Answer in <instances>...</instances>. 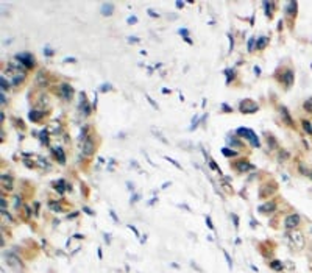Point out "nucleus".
Masks as SVG:
<instances>
[{
	"label": "nucleus",
	"instance_id": "nucleus-51",
	"mask_svg": "<svg viewBox=\"0 0 312 273\" xmlns=\"http://www.w3.org/2000/svg\"><path fill=\"white\" fill-rule=\"evenodd\" d=\"M109 214H111V217L114 218V222H116V223H119V218H117V215H116V212H114V211H109Z\"/></svg>",
	"mask_w": 312,
	"mask_h": 273
},
{
	"label": "nucleus",
	"instance_id": "nucleus-43",
	"mask_svg": "<svg viewBox=\"0 0 312 273\" xmlns=\"http://www.w3.org/2000/svg\"><path fill=\"white\" fill-rule=\"evenodd\" d=\"M127 22H128L130 25H133V23H136V22H138V17H136V16H130V17L127 19Z\"/></svg>",
	"mask_w": 312,
	"mask_h": 273
},
{
	"label": "nucleus",
	"instance_id": "nucleus-37",
	"mask_svg": "<svg viewBox=\"0 0 312 273\" xmlns=\"http://www.w3.org/2000/svg\"><path fill=\"white\" fill-rule=\"evenodd\" d=\"M267 142H270V145H272L273 148L276 147V141L273 139V136H270V134H268V136H267Z\"/></svg>",
	"mask_w": 312,
	"mask_h": 273
},
{
	"label": "nucleus",
	"instance_id": "nucleus-60",
	"mask_svg": "<svg viewBox=\"0 0 312 273\" xmlns=\"http://www.w3.org/2000/svg\"><path fill=\"white\" fill-rule=\"evenodd\" d=\"M309 176H310V178H312V172H310V173H309Z\"/></svg>",
	"mask_w": 312,
	"mask_h": 273
},
{
	"label": "nucleus",
	"instance_id": "nucleus-24",
	"mask_svg": "<svg viewBox=\"0 0 312 273\" xmlns=\"http://www.w3.org/2000/svg\"><path fill=\"white\" fill-rule=\"evenodd\" d=\"M296 6H298L296 2H289L287 3V9H286L287 14H295V13H296Z\"/></svg>",
	"mask_w": 312,
	"mask_h": 273
},
{
	"label": "nucleus",
	"instance_id": "nucleus-33",
	"mask_svg": "<svg viewBox=\"0 0 312 273\" xmlns=\"http://www.w3.org/2000/svg\"><path fill=\"white\" fill-rule=\"evenodd\" d=\"M53 53H55V50H53L50 45H45V47H44V55H45V56H52Z\"/></svg>",
	"mask_w": 312,
	"mask_h": 273
},
{
	"label": "nucleus",
	"instance_id": "nucleus-23",
	"mask_svg": "<svg viewBox=\"0 0 312 273\" xmlns=\"http://www.w3.org/2000/svg\"><path fill=\"white\" fill-rule=\"evenodd\" d=\"M262 5H264V8H265V14L270 17V16H272V11H270V9L275 8V3H273V2H264Z\"/></svg>",
	"mask_w": 312,
	"mask_h": 273
},
{
	"label": "nucleus",
	"instance_id": "nucleus-35",
	"mask_svg": "<svg viewBox=\"0 0 312 273\" xmlns=\"http://www.w3.org/2000/svg\"><path fill=\"white\" fill-rule=\"evenodd\" d=\"M111 89H113V86H111L109 83H103V84H102V88H100V91H102V92H106V91H111Z\"/></svg>",
	"mask_w": 312,
	"mask_h": 273
},
{
	"label": "nucleus",
	"instance_id": "nucleus-47",
	"mask_svg": "<svg viewBox=\"0 0 312 273\" xmlns=\"http://www.w3.org/2000/svg\"><path fill=\"white\" fill-rule=\"evenodd\" d=\"M20 206V197H14V208L17 209Z\"/></svg>",
	"mask_w": 312,
	"mask_h": 273
},
{
	"label": "nucleus",
	"instance_id": "nucleus-25",
	"mask_svg": "<svg viewBox=\"0 0 312 273\" xmlns=\"http://www.w3.org/2000/svg\"><path fill=\"white\" fill-rule=\"evenodd\" d=\"M48 206H50L52 211H55V212H61V211H63V209H61V204H59V203H55V201H50Z\"/></svg>",
	"mask_w": 312,
	"mask_h": 273
},
{
	"label": "nucleus",
	"instance_id": "nucleus-48",
	"mask_svg": "<svg viewBox=\"0 0 312 273\" xmlns=\"http://www.w3.org/2000/svg\"><path fill=\"white\" fill-rule=\"evenodd\" d=\"M128 228H130V229H131V231H133V233H134V234H136V236H141V234H139V231H138L136 228H134L133 225H128Z\"/></svg>",
	"mask_w": 312,
	"mask_h": 273
},
{
	"label": "nucleus",
	"instance_id": "nucleus-27",
	"mask_svg": "<svg viewBox=\"0 0 312 273\" xmlns=\"http://www.w3.org/2000/svg\"><path fill=\"white\" fill-rule=\"evenodd\" d=\"M270 267H272L273 270H281V268H282V262L278 261V259H275V261L270 262Z\"/></svg>",
	"mask_w": 312,
	"mask_h": 273
},
{
	"label": "nucleus",
	"instance_id": "nucleus-50",
	"mask_svg": "<svg viewBox=\"0 0 312 273\" xmlns=\"http://www.w3.org/2000/svg\"><path fill=\"white\" fill-rule=\"evenodd\" d=\"M83 211H84V212H86L88 215H94V211H91V209H89L88 206H84V208H83Z\"/></svg>",
	"mask_w": 312,
	"mask_h": 273
},
{
	"label": "nucleus",
	"instance_id": "nucleus-5",
	"mask_svg": "<svg viewBox=\"0 0 312 273\" xmlns=\"http://www.w3.org/2000/svg\"><path fill=\"white\" fill-rule=\"evenodd\" d=\"M284 225H286V228H289V229L298 226V225H300V215H298V214H290V215H287L286 220H284Z\"/></svg>",
	"mask_w": 312,
	"mask_h": 273
},
{
	"label": "nucleus",
	"instance_id": "nucleus-39",
	"mask_svg": "<svg viewBox=\"0 0 312 273\" xmlns=\"http://www.w3.org/2000/svg\"><path fill=\"white\" fill-rule=\"evenodd\" d=\"M147 13H148V16H150V17H159V14H158L155 9H152V8H150V9H147Z\"/></svg>",
	"mask_w": 312,
	"mask_h": 273
},
{
	"label": "nucleus",
	"instance_id": "nucleus-57",
	"mask_svg": "<svg viewBox=\"0 0 312 273\" xmlns=\"http://www.w3.org/2000/svg\"><path fill=\"white\" fill-rule=\"evenodd\" d=\"M105 240H106V243H109V242H111V239H109V234H105Z\"/></svg>",
	"mask_w": 312,
	"mask_h": 273
},
{
	"label": "nucleus",
	"instance_id": "nucleus-18",
	"mask_svg": "<svg viewBox=\"0 0 312 273\" xmlns=\"http://www.w3.org/2000/svg\"><path fill=\"white\" fill-rule=\"evenodd\" d=\"M2 183H3V187H6V189H11V187H13V180H11L9 175L2 173Z\"/></svg>",
	"mask_w": 312,
	"mask_h": 273
},
{
	"label": "nucleus",
	"instance_id": "nucleus-40",
	"mask_svg": "<svg viewBox=\"0 0 312 273\" xmlns=\"http://www.w3.org/2000/svg\"><path fill=\"white\" fill-rule=\"evenodd\" d=\"M41 141H42L44 144H48V138H47V133H45V131L41 133Z\"/></svg>",
	"mask_w": 312,
	"mask_h": 273
},
{
	"label": "nucleus",
	"instance_id": "nucleus-34",
	"mask_svg": "<svg viewBox=\"0 0 312 273\" xmlns=\"http://www.w3.org/2000/svg\"><path fill=\"white\" fill-rule=\"evenodd\" d=\"M228 39H229V52H233L234 50V38H233L231 33L228 34Z\"/></svg>",
	"mask_w": 312,
	"mask_h": 273
},
{
	"label": "nucleus",
	"instance_id": "nucleus-20",
	"mask_svg": "<svg viewBox=\"0 0 312 273\" xmlns=\"http://www.w3.org/2000/svg\"><path fill=\"white\" fill-rule=\"evenodd\" d=\"M226 142L231 145V147H236V148H239V147H242V142L239 141V139H236V138H233V136H226Z\"/></svg>",
	"mask_w": 312,
	"mask_h": 273
},
{
	"label": "nucleus",
	"instance_id": "nucleus-41",
	"mask_svg": "<svg viewBox=\"0 0 312 273\" xmlns=\"http://www.w3.org/2000/svg\"><path fill=\"white\" fill-rule=\"evenodd\" d=\"M147 100H148V103H150V105H152L155 109H158V108H159V106H158V103H155V102H153V99L150 97V95H147Z\"/></svg>",
	"mask_w": 312,
	"mask_h": 273
},
{
	"label": "nucleus",
	"instance_id": "nucleus-4",
	"mask_svg": "<svg viewBox=\"0 0 312 273\" xmlns=\"http://www.w3.org/2000/svg\"><path fill=\"white\" fill-rule=\"evenodd\" d=\"M3 257L6 259L8 265L14 267V268H20V267H22V264L19 262V257H17L14 253H11V251H5V253H3Z\"/></svg>",
	"mask_w": 312,
	"mask_h": 273
},
{
	"label": "nucleus",
	"instance_id": "nucleus-42",
	"mask_svg": "<svg viewBox=\"0 0 312 273\" xmlns=\"http://www.w3.org/2000/svg\"><path fill=\"white\" fill-rule=\"evenodd\" d=\"M222 109H223L225 113H231V111H233V108H231V106H228L226 103H222Z\"/></svg>",
	"mask_w": 312,
	"mask_h": 273
},
{
	"label": "nucleus",
	"instance_id": "nucleus-28",
	"mask_svg": "<svg viewBox=\"0 0 312 273\" xmlns=\"http://www.w3.org/2000/svg\"><path fill=\"white\" fill-rule=\"evenodd\" d=\"M200 122H203V119H200L198 116H195V117L192 119V125H191V128H189V130H191V131H192V130H195V128L198 127Z\"/></svg>",
	"mask_w": 312,
	"mask_h": 273
},
{
	"label": "nucleus",
	"instance_id": "nucleus-46",
	"mask_svg": "<svg viewBox=\"0 0 312 273\" xmlns=\"http://www.w3.org/2000/svg\"><path fill=\"white\" fill-rule=\"evenodd\" d=\"M0 204H2V212H5L6 211V201H5L3 197H2V200H0Z\"/></svg>",
	"mask_w": 312,
	"mask_h": 273
},
{
	"label": "nucleus",
	"instance_id": "nucleus-30",
	"mask_svg": "<svg viewBox=\"0 0 312 273\" xmlns=\"http://www.w3.org/2000/svg\"><path fill=\"white\" fill-rule=\"evenodd\" d=\"M0 84H2V92H3L5 89H6V91L9 89V83H8V81L5 80V77H2V78H0Z\"/></svg>",
	"mask_w": 312,
	"mask_h": 273
},
{
	"label": "nucleus",
	"instance_id": "nucleus-13",
	"mask_svg": "<svg viewBox=\"0 0 312 273\" xmlns=\"http://www.w3.org/2000/svg\"><path fill=\"white\" fill-rule=\"evenodd\" d=\"M282 83L286 84L287 88L293 84V72H292V70H289V69H287L286 72L282 74Z\"/></svg>",
	"mask_w": 312,
	"mask_h": 273
},
{
	"label": "nucleus",
	"instance_id": "nucleus-59",
	"mask_svg": "<svg viewBox=\"0 0 312 273\" xmlns=\"http://www.w3.org/2000/svg\"><path fill=\"white\" fill-rule=\"evenodd\" d=\"M162 94H170V91H169V89H166V88H164V89H162Z\"/></svg>",
	"mask_w": 312,
	"mask_h": 273
},
{
	"label": "nucleus",
	"instance_id": "nucleus-17",
	"mask_svg": "<svg viewBox=\"0 0 312 273\" xmlns=\"http://www.w3.org/2000/svg\"><path fill=\"white\" fill-rule=\"evenodd\" d=\"M41 117H42V113H41V111H36V109H31V111L28 113V119H30L31 122H39Z\"/></svg>",
	"mask_w": 312,
	"mask_h": 273
},
{
	"label": "nucleus",
	"instance_id": "nucleus-44",
	"mask_svg": "<svg viewBox=\"0 0 312 273\" xmlns=\"http://www.w3.org/2000/svg\"><path fill=\"white\" fill-rule=\"evenodd\" d=\"M231 218H233V222H234V226L239 228V217L236 214H231Z\"/></svg>",
	"mask_w": 312,
	"mask_h": 273
},
{
	"label": "nucleus",
	"instance_id": "nucleus-26",
	"mask_svg": "<svg viewBox=\"0 0 312 273\" xmlns=\"http://www.w3.org/2000/svg\"><path fill=\"white\" fill-rule=\"evenodd\" d=\"M303 128H304L306 133L312 134V122H309V120H303Z\"/></svg>",
	"mask_w": 312,
	"mask_h": 273
},
{
	"label": "nucleus",
	"instance_id": "nucleus-12",
	"mask_svg": "<svg viewBox=\"0 0 312 273\" xmlns=\"http://www.w3.org/2000/svg\"><path fill=\"white\" fill-rule=\"evenodd\" d=\"M279 113H281V117H282V120L286 122V124L289 125V127H292L293 125V120L290 119V116H289V111H287V108L286 106H281L279 108Z\"/></svg>",
	"mask_w": 312,
	"mask_h": 273
},
{
	"label": "nucleus",
	"instance_id": "nucleus-11",
	"mask_svg": "<svg viewBox=\"0 0 312 273\" xmlns=\"http://www.w3.org/2000/svg\"><path fill=\"white\" fill-rule=\"evenodd\" d=\"M292 242L296 245L298 248H303V245H304V237H303V234L301 233H292Z\"/></svg>",
	"mask_w": 312,
	"mask_h": 273
},
{
	"label": "nucleus",
	"instance_id": "nucleus-61",
	"mask_svg": "<svg viewBox=\"0 0 312 273\" xmlns=\"http://www.w3.org/2000/svg\"><path fill=\"white\" fill-rule=\"evenodd\" d=\"M310 233H312V228H310Z\"/></svg>",
	"mask_w": 312,
	"mask_h": 273
},
{
	"label": "nucleus",
	"instance_id": "nucleus-15",
	"mask_svg": "<svg viewBox=\"0 0 312 273\" xmlns=\"http://www.w3.org/2000/svg\"><path fill=\"white\" fill-rule=\"evenodd\" d=\"M267 44H268V38L267 36H259L256 39V50H264Z\"/></svg>",
	"mask_w": 312,
	"mask_h": 273
},
{
	"label": "nucleus",
	"instance_id": "nucleus-3",
	"mask_svg": "<svg viewBox=\"0 0 312 273\" xmlns=\"http://www.w3.org/2000/svg\"><path fill=\"white\" fill-rule=\"evenodd\" d=\"M239 108H240V111L243 113V114H253V113H256L257 109H259V106H257L253 100H243V102H240V105H239Z\"/></svg>",
	"mask_w": 312,
	"mask_h": 273
},
{
	"label": "nucleus",
	"instance_id": "nucleus-58",
	"mask_svg": "<svg viewBox=\"0 0 312 273\" xmlns=\"http://www.w3.org/2000/svg\"><path fill=\"white\" fill-rule=\"evenodd\" d=\"M138 200H139V195H138V194H136V195H133V200H131L133 203H134V201H138Z\"/></svg>",
	"mask_w": 312,
	"mask_h": 273
},
{
	"label": "nucleus",
	"instance_id": "nucleus-53",
	"mask_svg": "<svg viewBox=\"0 0 312 273\" xmlns=\"http://www.w3.org/2000/svg\"><path fill=\"white\" fill-rule=\"evenodd\" d=\"M253 70H254V74H256V75H261V67L254 66V69H253Z\"/></svg>",
	"mask_w": 312,
	"mask_h": 273
},
{
	"label": "nucleus",
	"instance_id": "nucleus-32",
	"mask_svg": "<svg viewBox=\"0 0 312 273\" xmlns=\"http://www.w3.org/2000/svg\"><path fill=\"white\" fill-rule=\"evenodd\" d=\"M223 256H225V259H226V264H228V267H229V268H233V259H231V256H229L226 251H223Z\"/></svg>",
	"mask_w": 312,
	"mask_h": 273
},
{
	"label": "nucleus",
	"instance_id": "nucleus-45",
	"mask_svg": "<svg viewBox=\"0 0 312 273\" xmlns=\"http://www.w3.org/2000/svg\"><path fill=\"white\" fill-rule=\"evenodd\" d=\"M206 225H208L209 229H214V225H212V220H211V217H209V215H206Z\"/></svg>",
	"mask_w": 312,
	"mask_h": 273
},
{
	"label": "nucleus",
	"instance_id": "nucleus-7",
	"mask_svg": "<svg viewBox=\"0 0 312 273\" xmlns=\"http://www.w3.org/2000/svg\"><path fill=\"white\" fill-rule=\"evenodd\" d=\"M276 209V203L275 201H267L264 204H261L259 208H257V211L262 212V214H270V212H273Z\"/></svg>",
	"mask_w": 312,
	"mask_h": 273
},
{
	"label": "nucleus",
	"instance_id": "nucleus-52",
	"mask_svg": "<svg viewBox=\"0 0 312 273\" xmlns=\"http://www.w3.org/2000/svg\"><path fill=\"white\" fill-rule=\"evenodd\" d=\"M84 134H86V127H84L83 130H81V133H80V139H84V138H86Z\"/></svg>",
	"mask_w": 312,
	"mask_h": 273
},
{
	"label": "nucleus",
	"instance_id": "nucleus-55",
	"mask_svg": "<svg viewBox=\"0 0 312 273\" xmlns=\"http://www.w3.org/2000/svg\"><path fill=\"white\" fill-rule=\"evenodd\" d=\"M0 99H2V100H0V102H2V105L6 103V99H5V94H3V92H2V95H0Z\"/></svg>",
	"mask_w": 312,
	"mask_h": 273
},
{
	"label": "nucleus",
	"instance_id": "nucleus-21",
	"mask_svg": "<svg viewBox=\"0 0 312 273\" xmlns=\"http://www.w3.org/2000/svg\"><path fill=\"white\" fill-rule=\"evenodd\" d=\"M225 75H226V84H229L236 77V70L234 69H225Z\"/></svg>",
	"mask_w": 312,
	"mask_h": 273
},
{
	"label": "nucleus",
	"instance_id": "nucleus-19",
	"mask_svg": "<svg viewBox=\"0 0 312 273\" xmlns=\"http://www.w3.org/2000/svg\"><path fill=\"white\" fill-rule=\"evenodd\" d=\"M222 155L226 156V158H234V156H237V152H236V150L228 148V147H223L222 148Z\"/></svg>",
	"mask_w": 312,
	"mask_h": 273
},
{
	"label": "nucleus",
	"instance_id": "nucleus-6",
	"mask_svg": "<svg viewBox=\"0 0 312 273\" xmlns=\"http://www.w3.org/2000/svg\"><path fill=\"white\" fill-rule=\"evenodd\" d=\"M59 94L63 95L64 100H70L72 95H74V88H72L70 84H67V83H63V84L59 86Z\"/></svg>",
	"mask_w": 312,
	"mask_h": 273
},
{
	"label": "nucleus",
	"instance_id": "nucleus-2",
	"mask_svg": "<svg viewBox=\"0 0 312 273\" xmlns=\"http://www.w3.org/2000/svg\"><path fill=\"white\" fill-rule=\"evenodd\" d=\"M14 58L17 59V63H19L20 66H23V67H25V69H31V67L34 66V58H33V55H31V53H28V52L17 53Z\"/></svg>",
	"mask_w": 312,
	"mask_h": 273
},
{
	"label": "nucleus",
	"instance_id": "nucleus-10",
	"mask_svg": "<svg viewBox=\"0 0 312 273\" xmlns=\"http://www.w3.org/2000/svg\"><path fill=\"white\" fill-rule=\"evenodd\" d=\"M83 155L84 156H89V155H92L94 153V142H92V139L91 138H88L86 141H84V144H83Z\"/></svg>",
	"mask_w": 312,
	"mask_h": 273
},
{
	"label": "nucleus",
	"instance_id": "nucleus-38",
	"mask_svg": "<svg viewBox=\"0 0 312 273\" xmlns=\"http://www.w3.org/2000/svg\"><path fill=\"white\" fill-rule=\"evenodd\" d=\"M166 159H167V161H169L170 164H173V166H175L176 169H181V166H180V164H178V162H176L175 159H172V158H169V156H166Z\"/></svg>",
	"mask_w": 312,
	"mask_h": 273
},
{
	"label": "nucleus",
	"instance_id": "nucleus-1",
	"mask_svg": "<svg viewBox=\"0 0 312 273\" xmlns=\"http://www.w3.org/2000/svg\"><path fill=\"white\" fill-rule=\"evenodd\" d=\"M236 133H237L239 136H242V138H245L247 141H250V144H251L253 147H256V148H259V147H261L259 138H257V136H256V133H254L253 130L240 127V128H237V130H236Z\"/></svg>",
	"mask_w": 312,
	"mask_h": 273
},
{
	"label": "nucleus",
	"instance_id": "nucleus-49",
	"mask_svg": "<svg viewBox=\"0 0 312 273\" xmlns=\"http://www.w3.org/2000/svg\"><path fill=\"white\" fill-rule=\"evenodd\" d=\"M175 6L178 8V9H181V8L184 6V2H180V0H178V2H175Z\"/></svg>",
	"mask_w": 312,
	"mask_h": 273
},
{
	"label": "nucleus",
	"instance_id": "nucleus-56",
	"mask_svg": "<svg viewBox=\"0 0 312 273\" xmlns=\"http://www.w3.org/2000/svg\"><path fill=\"white\" fill-rule=\"evenodd\" d=\"M128 42H139L138 38H128Z\"/></svg>",
	"mask_w": 312,
	"mask_h": 273
},
{
	"label": "nucleus",
	"instance_id": "nucleus-31",
	"mask_svg": "<svg viewBox=\"0 0 312 273\" xmlns=\"http://www.w3.org/2000/svg\"><path fill=\"white\" fill-rule=\"evenodd\" d=\"M254 44H256V38H250L248 39V52H253L254 50Z\"/></svg>",
	"mask_w": 312,
	"mask_h": 273
},
{
	"label": "nucleus",
	"instance_id": "nucleus-16",
	"mask_svg": "<svg viewBox=\"0 0 312 273\" xmlns=\"http://www.w3.org/2000/svg\"><path fill=\"white\" fill-rule=\"evenodd\" d=\"M53 153H55V156L58 158L59 164H64V162H66V155H64V152H63L61 147H55V148H53Z\"/></svg>",
	"mask_w": 312,
	"mask_h": 273
},
{
	"label": "nucleus",
	"instance_id": "nucleus-22",
	"mask_svg": "<svg viewBox=\"0 0 312 273\" xmlns=\"http://www.w3.org/2000/svg\"><path fill=\"white\" fill-rule=\"evenodd\" d=\"M55 187H56V190H58L59 194H64V190H66V189H69V184H66L64 180H59V181L55 184Z\"/></svg>",
	"mask_w": 312,
	"mask_h": 273
},
{
	"label": "nucleus",
	"instance_id": "nucleus-9",
	"mask_svg": "<svg viewBox=\"0 0 312 273\" xmlns=\"http://www.w3.org/2000/svg\"><path fill=\"white\" fill-rule=\"evenodd\" d=\"M81 100H80V109L83 111V114L84 116H89L91 114V105L86 102V95H84V92H81Z\"/></svg>",
	"mask_w": 312,
	"mask_h": 273
},
{
	"label": "nucleus",
	"instance_id": "nucleus-14",
	"mask_svg": "<svg viewBox=\"0 0 312 273\" xmlns=\"http://www.w3.org/2000/svg\"><path fill=\"white\" fill-rule=\"evenodd\" d=\"M236 169H237L239 172H247V170H253L254 166H253V164H250V162H247V161H239V162L236 164Z\"/></svg>",
	"mask_w": 312,
	"mask_h": 273
},
{
	"label": "nucleus",
	"instance_id": "nucleus-54",
	"mask_svg": "<svg viewBox=\"0 0 312 273\" xmlns=\"http://www.w3.org/2000/svg\"><path fill=\"white\" fill-rule=\"evenodd\" d=\"M75 58H64V63H75Z\"/></svg>",
	"mask_w": 312,
	"mask_h": 273
},
{
	"label": "nucleus",
	"instance_id": "nucleus-36",
	"mask_svg": "<svg viewBox=\"0 0 312 273\" xmlns=\"http://www.w3.org/2000/svg\"><path fill=\"white\" fill-rule=\"evenodd\" d=\"M178 33H180V34H181L184 39H187V38H189V30H187V28H180V31H178Z\"/></svg>",
	"mask_w": 312,
	"mask_h": 273
},
{
	"label": "nucleus",
	"instance_id": "nucleus-8",
	"mask_svg": "<svg viewBox=\"0 0 312 273\" xmlns=\"http://www.w3.org/2000/svg\"><path fill=\"white\" fill-rule=\"evenodd\" d=\"M100 13H102V16H111L113 13H114V3L113 2H105V3H102V6H100Z\"/></svg>",
	"mask_w": 312,
	"mask_h": 273
},
{
	"label": "nucleus",
	"instance_id": "nucleus-29",
	"mask_svg": "<svg viewBox=\"0 0 312 273\" xmlns=\"http://www.w3.org/2000/svg\"><path fill=\"white\" fill-rule=\"evenodd\" d=\"M304 109H306L307 113L312 114V97H309V99L304 102Z\"/></svg>",
	"mask_w": 312,
	"mask_h": 273
}]
</instances>
